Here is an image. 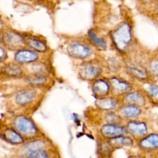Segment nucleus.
I'll return each instance as SVG.
<instances>
[{
    "label": "nucleus",
    "instance_id": "nucleus-1",
    "mask_svg": "<svg viewBox=\"0 0 158 158\" xmlns=\"http://www.w3.org/2000/svg\"><path fill=\"white\" fill-rule=\"evenodd\" d=\"M12 127L25 139H35L38 137L40 130L33 120L24 115L15 116L12 120Z\"/></svg>",
    "mask_w": 158,
    "mask_h": 158
},
{
    "label": "nucleus",
    "instance_id": "nucleus-2",
    "mask_svg": "<svg viewBox=\"0 0 158 158\" xmlns=\"http://www.w3.org/2000/svg\"><path fill=\"white\" fill-rule=\"evenodd\" d=\"M112 38L118 49L120 51L126 49L131 38V29L129 25L126 23H122L112 33Z\"/></svg>",
    "mask_w": 158,
    "mask_h": 158
},
{
    "label": "nucleus",
    "instance_id": "nucleus-3",
    "mask_svg": "<svg viewBox=\"0 0 158 158\" xmlns=\"http://www.w3.org/2000/svg\"><path fill=\"white\" fill-rule=\"evenodd\" d=\"M38 98V91L33 86L23 88L16 92L14 96L15 103L19 107L31 105Z\"/></svg>",
    "mask_w": 158,
    "mask_h": 158
},
{
    "label": "nucleus",
    "instance_id": "nucleus-4",
    "mask_svg": "<svg viewBox=\"0 0 158 158\" xmlns=\"http://www.w3.org/2000/svg\"><path fill=\"white\" fill-rule=\"evenodd\" d=\"M102 72V69L98 62L89 61L83 64L80 69V75L86 79L91 80L97 77Z\"/></svg>",
    "mask_w": 158,
    "mask_h": 158
},
{
    "label": "nucleus",
    "instance_id": "nucleus-5",
    "mask_svg": "<svg viewBox=\"0 0 158 158\" xmlns=\"http://www.w3.org/2000/svg\"><path fill=\"white\" fill-rule=\"evenodd\" d=\"M45 142L42 139L35 138L23 144L19 150V155L20 157L25 158L30 154L36 151L44 149Z\"/></svg>",
    "mask_w": 158,
    "mask_h": 158
},
{
    "label": "nucleus",
    "instance_id": "nucleus-6",
    "mask_svg": "<svg viewBox=\"0 0 158 158\" xmlns=\"http://www.w3.org/2000/svg\"><path fill=\"white\" fill-rule=\"evenodd\" d=\"M3 40L5 44L12 49H20L25 44L24 39L20 35L13 31L5 33Z\"/></svg>",
    "mask_w": 158,
    "mask_h": 158
},
{
    "label": "nucleus",
    "instance_id": "nucleus-7",
    "mask_svg": "<svg viewBox=\"0 0 158 158\" xmlns=\"http://www.w3.org/2000/svg\"><path fill=\"white\" fill-rule=\"evenodd\" d=\"M67 51L72 57L79 59L86 58L91 54V51L89 48L77 43L70 44L67 48Z\"/></svg>",
    "mask_w": 158,
    "mask_h": 158
},
{
    "label": "nucleus",
    "instance_id": "nucleus-8",
    "mask_svg": "<svg viewBox=\"0 0 158 158\" xmlns=\"http://www.w3.org/2000/svg\"><path fill=\"white\" fill-rule=\"evenodd\" d=\"M4 139L13 144H22L25 139L13 127L5 128L2 133Z\"/></svg>",
    "mask_w": 158,
    "mask_h": 158
},
{
    "label": "nucleus",
    "instance_id": "nucleus-9",
    "mask_svg": "<svg viewBox=\"0 0 158 158\" xmlns=\"http://www.w3.org/2000/svg\"><path fill=\"white\" fill-rule=\"evenodd\" d=\"M101 132L104 136L112 138L122 136L127 132V129L123 127L109 123L102 126L101 129Z\"/></svg>",
    "mask_w": 158,
    "mask_h": 158
},
{
    "label": "nucleus",
    "instance_id": "nucleus-10",
    "mask_svg": "<svg viewBox=\"0 0 158 158\" xmlns=\"http://www.w3.org/2000/svg\"><path fill=\"white\" fill-rule=\"evenodd\" d=\"M38 56L33 51L22 49L19 51L14 56L15 60L19 64H29L37 60Z\"/></svg>",
    "mask_w": 158,
    "mask_h": 158
},
{
    "label": "nucleus",
    "instance_id": "nucleus-11",
    "mask_svg": "<svg viewBox=\"0 0 158 158\" xmlns=\"http://www.w3.org/2000/svg\"><path fill=\"white\" fill-rule=\"evenodd\" d=\"M1 72L6 77L10 78H19L23 75L22 68L17 64H9L4 65L1 70Z\"/></svg>",
    "mask_w": 158,
    "mask_h": 158
},
{
    "label": "nucleus",
    "instance_id": "nucleus-12",
    "mask_svg": "<svg viewBox=\"0 0 158 158\" xmlns=\"http://www.w3.org/2000/svg\"><path fill=\"white\" fill-rule=\"evenodd\" d=\"M92 89L96 96L99 97H104L109 93L110 85L104 80H98L93 83Z\"/></svg>",
    "mask_w": 158,
    "mask_h": 158
},
{
    "label": "nucleus",
    "instance_id": "nucleus-13",
    "mask_svg": "<svg viewBox=\"0 0 158 158\" xmlns=\"http://www.w3.org/2000/svg\"><path fill=\"white\" fill-rule=\"evenodd\" d=\"M110 83L113 91L116 93H124L131 89V86L128 83L117 78H110Z\"/></svg>",
    "mask_w": 158,
    "mask_h": 158
},
{
    "label": "nucleus",
    "instance_id": "nucleus-14",
    "mask_svg": "<svg viewBox=\"0 0 158 158\" xmlns=\"http://www.w3.org/2000/svg\"><path fill=\"white\" fill-rule=\"evenodd\" d=\"M128 130L135 135L142 136L147 133L146 125L143 122H138L135 121L130 122L127 125Z\"/></svg>",
    "mask_w": 158,
    "mask_h": 158
},
{
    "label": "nucleus",
    "instance_id": "nucleus-15",
    "mask_svg": "<svg viewBox=\"0 0 158 158\" xmlns=\"http://www.w3.org/2000/svg\"><path fill=\"white\" fill-rule=\"evenodd\" d=\"M139 145L144 149L158 148V134H151L143 139Z\"/></svg>",
    "mask_w": 158,
    "mask_h": 158
},
{
    "label": "nucleus",
    "instance_id": "nucleus-16",
    "mask_svg": "<svg viewBox=\"0 0 158 158\" xmlns=\"http://www.w3.org/2000/svg\"><path fill=\"white\" fill-rule=\"evenodd\" d=\"M109 144L111 146L120 147V146H130L133 144L132 139L127 136H119L112 138L109 141Z\"/></svg>",
    "mask_w": 158,
    "mask_h": 158
},
{
    "label": "nucleus",
    "instance_id": "nucleus-17",
    "mask_svg": "<svg viewBox=\"0 0 158 158\" xmlns=\"http://www.w3.org/2000/svg\"><path fill=\"white\" fill-rule=\"evenodd\" d=\"M23 39L25 43L27 44V45H28L30 47L38 52H44L47 49V47L45 43L38 39L28 37Z\"/></svg>",
    "mask_w": 158,
    "mask_h": 158
},
{
    "label": "nucleus",
    "instance_id": "nucleus-18",
    "mask_svg": "<svg viewBox=\"0 0 158 158\" xmlns=\"http://www.w3.org/2000/svg\"><path fill=\"white\" fill-rule=\"evenodd\" d=\"M117 100L111 98H103L98 99L96 105L100 109L104 110H109L113 109L117 104Z\"/></svg>",
    "mask_w": 158,
    "mask_h": 158
},
{
    "label": "nucleus",
    "instance_id": "nucleus-19",
    "mask_svg": "<svg viewBox=\"0 0 158 158\" xmlns=\"http://www.w3.org/2000/svg\"><path fill=\"white\" fill-rule=\"evenodd\" d=\"M29 71L31 75H44L47 73V67L44 64L38 62L29 65Z\"/></svg>",
    "mask_w": 158,
    "mask_h": 158
},
{
    "label": "nucleus",
    "instance_id": "nucleus-20",
    "mask_svg": "<svg viewBox=\"0 0 158 158\" xmlns=\"http://www.w3.org/2000/svg\"><path fill=\"white\" fill-rule=\"evenodd\" d=\"M25 80L30 85L33 87H37L44 85L47 81V78L44 75H30L27 77Z\"/></svg>",
    "mask_w": 158,
    "mask_h": 158
},
{
    "label": "nucleus",
    "instance_id": "nucleus-21",
    "mask_svg": "<svg viewBox=\"0 0 158 158\" xmlns=\"http://www.w3.org/2000/svg\"><path fill=\"white\" fill-rule=\"evenodd\" d=\"M125 100L127 102L132 105H143L144 102V99L142 95L138 93H130L125 96Z\"/></svg>",
    "mask_w": 158,
    "mask_h": 158
},
{
    "label": "nucleus",
    "instance_id": "nucleus-22",
    "mask_svg": "<svg viewBox=\"0 0 158 158\" xmlns=\"http://www.w3.org/2000/svg\"><path fill=\"white\" fill-rule=\"evenodd\" d=\"M122 114L127 117H135L138 116L140 112V109L135 105H129L123 107L121 109Z\"/></svg>",
    "mask_w": 158,
    "mask_h": 158
},
{
    "label": "nucleus",
    "instance_id": "nucleus-23",
    "mask_svg": "<svg viewBox=\"0 0 158 158\" xmlns=\"http://www.w3.org/2000/svg\"><path fill=\"white\" fill-rule=\"evenodd\" d=\"M128 69L129 71L131 72V73H132L134 76L136 77L137 78L144 79L147 77V73L146 71L139 66L135 65L134 64H131L130 65L128 66Z\"/></svg>",
    "mask_w": 158,
    "mask_h": 158
},
{
    "label": "nucleus",
    "instance_id": "nucleus-24",
    "mask_svg": "<svg viewBox=\"0 0 158 158\" xmlns=\"http://www.w3.org/2000/svg\"><path fill=\"white\" fill-rule=\"evenodd\" d=\"M88 35H89V38L91 39V40L97 46L101 47V48H106V41L102 39V38H99L98 37L95 33L90 30L89 31H88Z\"/></svg>",
    "mask_w": 158,
    "mask_h": 158
},
{
    "label": "nucleus",
    "instance_id": "nucleus-25",
    "mask_svg": "<svg viewBox=\"0 0 158 158\" xmlns=\"http://www.w3.org/2000/svg\"><path fill=\"white\" fill-rule=\"evenodd\" d=\"M25 158H50V156L46 150L42 149L31 152Z\"/></svg>",
    "mask_w": 158,
    "mask_h": 158
},
{
    "label": "nucleus",
    "instance_id": "nucleus-26",
    "mask_svg": "<svg viewBox=\"0 0 158 158\" xmlns=\"http://www.w3.org/2000/svg\"><path fill=\"white\" fill-rule=\"evenodd\" d=\"M106 118L107 121L110 123H115L119 122L118 117L113 112H109L106 115Z\"/></svg>",
    "mask_w": 158,
    "mask_h": 158
},
{
    "label": "nucleus",
    "instance_id": "nucleus-27",
    "mask_svg": "<svg viewBox=\"0 0 158 158\" xmlns=\"http://www.w3.org/2000/svg\"><path fill=\"white\" fill-rule=\"evenodd\" d=\"M148 92L152 97H158V86L150 85L148 88Z\"/></svg>",
    "mask_w": 158,
    "mask_h": 158
},
{
    "label": "nucleus",
    "instance_id": "nucleus-28",
    "mask_svg": "<svg viewBox=\"0 0 158 158\" xmlns=\"http://www.w3.org/2000/svg\"><path fill=\"white\" fill-rule=\"evenodd\" d=\"M150 69L152 73L158 75V60H154L151 63Z\"/></svg>",
    "mask_w": 158,
    "mask_h": 158
},
{
    "label": "nucleus",
    "instance_id": "nucleus-29",
    "mask_svg": "<svg viewBox=\"0 0 158 158\" xmlns=\"http://www.w3.org/2000/svg\"><path fill=\"white\" fill-rule=\"evenodd\" d=\"M6 53L5 50L1 46H0V62L2 61L6 58Z\"/></svg>",
    "mask_w": 158,
    "mask_h": 158
},
{
    "label": "nucleus",
    "instance_id": "nucleus-30",
    "mask_svg": "<svg viewBox=\"0 0 158 158\" xmlns=\"http://www.w3.org/2000/svg\"><path fill=\"white\" fill-rule=\"evenodd\" d=\"M2 28H3V22H2V20H1V17H0V30H1Z\"/></svg>",
    "mask_w": 158,
    "mask_h": 158
},
{
    "label": "nucleus",
    "instance_id": "nucleus-31",
    "mask_svg": "<svg viewBox=\"0 0 158 158\" xmlns=\"http://www.w3.org/2000/svg\"><path fill=\"white\" fill-rule=\"evenodd\" d=\"M129 158H144V157L141 156H131V157H130Z\"/></svg>",
    "mask_w": 158,
    "mask_h": 158
}]
</instances>
